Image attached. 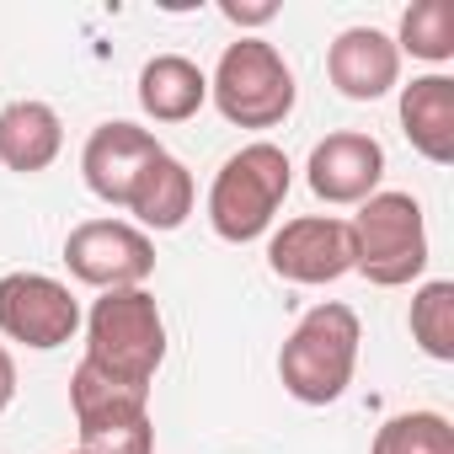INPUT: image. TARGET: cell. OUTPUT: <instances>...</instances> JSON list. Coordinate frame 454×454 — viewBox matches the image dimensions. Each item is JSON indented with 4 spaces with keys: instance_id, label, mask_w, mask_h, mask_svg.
Listing matches in <instances>:
<instances>
[{
    "instance_id": "6da1fadb",
    "label": "cell",
    "mask_w": 454,
    "mask_h": 454,
    "mask_svg": "<svg viewBox=\"0 0 454 454\" xmlns=\"http://www.w3.org/2000/svg\"><path fill=\"white\" fill-rule=\"evenodd\" d=\"M97 374L150 390L166 364V321L150 289H107L86 316V358Z\"/></svg>"
},
{
    "instance_id": "7a4b0ae2",
    "label": "cell",
    "mask_w": 454,
    "mask_h": 454,
    "mask_svg": "<svg viewBox=\"0 0 454 454\" xmlns=\"http://www.w3.org/2000/svg\"><path fill=\"white\" fill-rule=\"evenodd\" d=\"M358 342L364 326L353 316V305H316L300 316V326L289 332L284 353H278V380L300 406H332L358 369Z\"/></svg>"
},
{
    "instance_id": "3957f363",
    "label": "cell",
    "mask_w": 454,
    "mask_h": 454,
    "mask_svg": "<svg viewBox=\"0 0 454 454\" xmlns=\"http://www.w3.org/2000/svg\"><path fill=\"white\" fill-rule=\"evenodd\" d=\"M289 182H294V166L278 145L257 139V145H241L231 160L214 171V187H208V224L219 241L231 247H247L257 241L268 224L278 219L284 198H289Z\"/></svg>"
},
{
    "instance_id": "277c9868",
    "label": "cell",
    "mask_w": 454,
    "mask_h": 454,
    "mask_svg": "<svg viewBox=\"0 0 454 454\" xmlns=\"http://www.w3.org/2000/svg\"><path fill=\"white\" fill-rule=\"evenodd\" d=\"M353 231V273L374 289H406L427 273V224L411 192H374L348 219Z\"/></svg>"
},
{
    "instance_id": "5b68a950",
    "label": "cell",
    "mask_w": 454,
    "mask_h": 454,
    "mask_svg": "<svg viewBox=\"0 0 454 454\" xmlns=\"http://www.w3.org/2000/svg\"><path fill=\"white\" fill-rule=\"evenodd\" d=\"M208 97H214L219 118L236 123V129H278L294 113L300 86H294V70L284 65V54L268 38H247L241 33L231 49L219 54Z\"/></svg>"
},
{
    "instance_id": "8992f818",
    "label": "cell",
    "mask_w": 454,
    "mask_h": 454,
    "mask_svg": "<svg viewBox=\"0 0 454 454\" xmlns=\"http://www.w3.org/2000/svg\"><path fill=\"white\" fill-rule=\"evenodd\" d=\"M65 268L70 278L91 284V289H145V278L155 273V247L139 224L123 219H86L65 236Z\"/></svg>"
},
{
    "instance_id": "52a82bcc",
    "label": "cell",
    "mask_w": 454,
    "mask_h": 454,
    "mask_svg": "<svg viewBox=\"0 0 454 454\" xmlns=\"http://www.w3.org/2000/svg\"><path fill=\"white\" fill-rule=\"evenodd\" d=\"M75 332H81V305L59 278H49V273L0 278V337L49 353V348H65Z\"/></svg>"
},
{
    "instance_id": "ba28073f",
    "label": "cell",
    "mask_w": 454,
    "mask_h": 454,
    "mask_svg": "<svg viewBox=\"0 0 454 454\" xmlns=\"http://www.w3.org/2000/svg\"><path fill=\"white\" fill-rule=\"evenodd\" d=\"M268 268L289 284H337L353 273V231L348 219L332 214H305L289 219L268 241Z\"/></svg>"
},
{
    "instance_id": "9c48e42d",
    "label": "cell",
    "mask_w": 454,
    "mask_h": 454,
    "mask_svg": "<svg viewBox=\"0 0 454 454\" xmlns=\"http://www.w3.org/2000/svg\"><path fill=\"white\" fill-rule=\"evenodd\" d=\"M380 176H385V145L358 129L326 134L305 160V182L321 203H364L380 192Z\"/></svg>"
},
{
    "instance_id": "30bf717a",
    "label": "cell",
    "mask_w": 454,
    "mask_h": 454,
    "mask_svg": "<svg viewBox=\"0 0 454 454\" xmlns=\"http://www.w3.org/2000/svg\"><path fill=\"white\" fill-rule=\"evenodd\" d=\"M155 155H160V139H155L150 129L113 118V123L91 129V139H86V150H81V176H86V187H91L102 203L123 208L129 192H134V182H139V171H145Z\"/></svg>"
},
{
    "instance_id": "8fae6325",
    "label": "cell",
    "mask_w": 454,
    "mask_h": 454,
    "mask_svg": "<svg viewBox=\"0 0 454 454\" xmlns=\"http://www.w3.org/2000/svg\"><path fill=\"white\" fill-rule=\"evenodd\" d=\"M326 75L348 102H380L401 81V49L380 27H348L326 49Z\"/></svg>"
},
{
    "instance_id": "7c38bea8",
    "label": "cell",
    "mask_w": 454,
    "mask_h": 454,
    "mask_svg": "<svg viewBox=\"0 0 454 454\" xmlns=\"http://www.w3.org/2000/svg\"><path fill=\"white\" fill-rule=\"evenodd\" d=\"M401 134L422 160L454 166V81L449 75H417L411 86H401Z\"/></svg>"
},
{
    "instance_id": "4fadbf2b",
    "label": "cell",
    "mask_w": 454,
    "mask_h": 454,
    "mask_svg": "<svg viewBox=\"0 0 454 454\" xmlns=\"http://www.w3.org/2000/svg\"><path fill=\"white\" fill-rule=\"evenodd\" d=\"M65 150V123L49 102H12L0 107V166L17 176H38L59 160Z\"/></svg>"
},
{
    "instance_id": "5bb4252c",
    "label": "cell",
    "mask_w": 454,
    "mask_h": 454,
    "mask_svg": "<svg viewBox=\"0 0 454 454\" xmlns=\"http://www.w3.org/2000/svg\"><path fill=\"white\" fill-rule=\"evenodd\" d=\"M70 406H75L81 438H97V433H113V427L150 422V390L118 385V380L97 374L91 364H75V374H70Z\"/></svg>"
},
{
    "instance_id": "9a60e30c",
    "label": "cell",
    "mask_w": 454,
    "mask_h": 454,
    "mask_svg": "<svg viewBox=\"0 0 454 454\" xmlns=\"http://www.w3.org/2000/svg\"><path fill=\"white\" fill-rule=\"evenodd\" d=\"M145 231H182L187 224V214H192V171L176 160V155H155L145 171H139V182H134V192H129V203H123Z\"/></svg>"
},
{
    "instance_id": "2e32d148",
    "label": "cell",
    "mask_w": 454,
    "mask_h": 454,
    "mask_svg": "<svg viewBox=\"0 0 454 454\" xmlns=\"http://www.w3.org/2000/svg\"><path fill=\"white\" fill-rule=\"evenodd\" d=\"M208 102V75L182 54H155L139 70V107L155 123H187Z\"/></svg>"
},
{
    "instance_id": "e0dca14e",
    "label": "cell",
    "mask_w": 454,
    "mask_h": 454,
    "mask_svg": "<svg viewBox=\"0 0 454 454\" xmlns=\"http://www.w3.org/2000/svg\"><path fill=\"white\" fill-rule=\"evenodd\" d=\"M395 49L427 65H449L454 59V6L449 0H411L401 12V33Z\"/></svg>"
},
{
    "instance_id": "ac0fdd59",
    "label": "cell",
    "mask_w": 454,
    "mask_h": 454,
    "mask_svg": "<svg viewBox=\"0 0 454 454\" xmlns=\"http://www.w3.org/2000/svg\"><path fill=\"white\" fill-rule=\"evenodd\" d=\"M411 342L433 364H454V284L433 278L411 294Z\"/></svg>"
},
{
    "instance_id": "d6986e66",
    "label": "cell",
    "mask_w": 454,
    "mask_h": 454,
    "mask_svg": "<svg viewBox=\"0 0 454 454\" xmlns=\"http://www.w3.org/2000/svg\"><path fill=\"white\" fill-rule=\"evenodd\" d=\"M369 454H454V427L443 411H401L374 433Z\"/></svg>"
},
{
    "instance_id": "ffe728a7",
    "label": "cell",
    "mask_w": 454,
    "mask_h": 454,
    "mask_svg": "<svg viewBox=\"0 0 454 454\" xmlns=\"http://www.w3.org/2000/svg\"><path fill=\"white\" fill-rule=\"evenodd\" d=\"M224 22H236V27H262V22H273L278 17V6L273 0H262V6H236V0H224Z\"/></svg>"
},
{
    "instance_id": "44dd1931",
    "label": "cell",
    "mask_w": 454,
    "mask_h": 454,
    "mask_svg": "<svg viewBox=\"0 0 454 454\" xmlns=\"http://www.w3.org/2000/svg\"><path fill=\"white\" fill-rule=\"evenodd\" d=\"M12 401H17V358L0 348V411H6Z\"/></svg>"
},
{
    "instance_id": "7402d4cb",
    "label": "cell",
    "mask_w": 454,
    "mask_h": 454,
    "mask_svg": "<svg viewBox=\"0 0 454 454\" xmlns=\"http://www.w3.org/2000/svg\"><path fill=\"white\" fill-rule=\"evenodd\" d=\"M70 454H81V449H70Z\"/></svg>"
}]
</instances>
